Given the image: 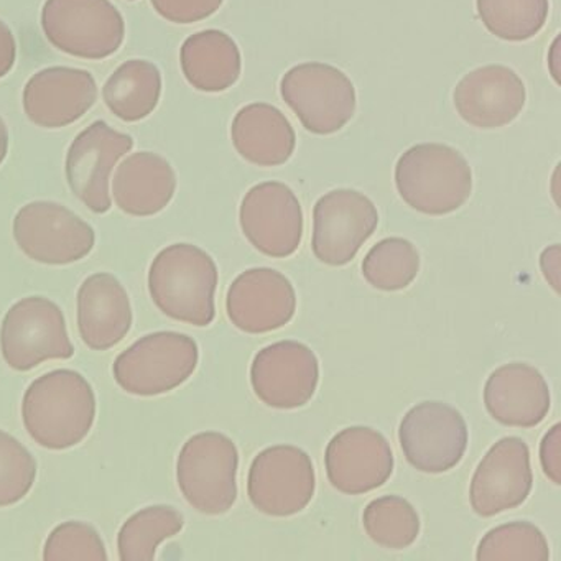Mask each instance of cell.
I'll use <instances>...</instances> for the list:
<instances>
[{
	"instance_id": "1",
	"label": "cell",
	"mask_w": 561,
	"mask_h": 561,
	"mask_svg": "<svg viewBox=\"0 0 561 561\" xmlns=\"http://www.w3.org/2000/svg\"><path fill=\"white\" fill-rule=\"evenodd\" d=\"M22 420L32 439L44 448H73L90 435L96 420L93 387L77 370H51L24 393Z\"/></svg>"
},
{
	"instance_id": "2",
	"label": "cell",
	"mask_w": 561,
	"mask_h": 561,
	"mask_svg": "<svg viewBox=\"0 0 561 561\" xmlns=\"http://www.w3.org/2000/svg\"><path fill=\"white\" fill-rule=\"evenodd\" d=\"M216 262L196 245H169L150 265V297L172 320L199 328L211 324L216 317Z\"/></svg>"
},
{
	"instance_id": "3",
	"label": "cell",
	"mask_w": 561,
	"mask_h": 561,
	"mask_svg": "<svg viewBox=\"0 0 561 561\" xmlns=\"http://www.w3.org/2000/svg\"><path fill=\"white\" fill-rule=\"evenodd\" d=\"M396 186L403 202L415 211L449 215L471 196V167L453 147L419 144L400 156Z\"/></svg>"
},
{
	"instance_id": "4",
	"label": "cell",
	"mask_w": 561,
	"mask_h": 561,
	"mask_svg": "<svg viewBox=\"0 0 561 561\" xmlns=\"http://www.w3.org/2000/svg\"><path fill=\"white\" fill-rule=\"evenodd\" d=\"M198 360V344L193 337L159 331L140 337L116 357L114 379L130 396H162L185 383Z\"/></svg>"
},
{
	"instance_id": "5",
	"label": "cell",
	"mask_w": 561,
	"mask_h": 561,
	"mask_svg": "<svg viewBox=\"0 0 561 561\" xmlns=\"http://www.w3.org/2000/svg\"><path fill=\"white\" fill-rule=\"evenodd\" d=\"M238 448L228 436L218 432L192 436L176 461L183 497L202 514H226L238 499Z\"/></svg>"
},
{
	"instance_id": "6",
	"label": "cell",
	"mask_w": 561,
	"mask_h": 561,
	"mask_svg": "<svg viewBox=\"0 0 561 561\" xmlns=\"http://www.w3.org/2000/svg\"><path fill=\"white\" fill-rule=\"evenodd\" d=\"M42 28L51 45L83 60H104L126 37L123 14L110 0H47Z\"/></svg>"
},
{
	"instance_id": "7",
	"label": "cell",
	"mask_w": 561,
	"mask_h": 561,
	"mask_svg": "<svg viewBox=\"0 0 561 561\" xmlns=\"http://www.w3.org/2000/svg\"><path fill=\"white\" fill-rule=\"evenodd\" d=\"M282 100L308 133L331 136L343 129L356 113L353 81L327 64H301L282 78Z\"/></svg>"
},
{
	"instance_id": "8",
	"label": "cell",
	"mask_w": 561,
	"mask_h": 561,
	"mask_svg": "<svg viewBox=\"0 0 561 561\" xmlns=\"http://www.w3.org/2000/svg\"><path fill=\"white\" fill-rule=\"evenodd\" d=\"M0 350L9 367L19 373L45 360L75 356L64 311L45 297L22 298L9 308L0 328Z\"/></svg>"
},
{
	"instance_id": "9",
	"label": "cell",
	"mask_w": 561,
	"mask_h": 561,
	"mask_svg": "<svg viewBox=\"0 0 561 561\" xmlns=\"http://www.w3.org/2000/svg\"><path fill=\"white\" fill-rule=\"evenodd\" d=\"M14 239L32 261L68 265L91 254L96 232L67 206L34 202L15 216Z\"/></svg>"
},
{
	"instance_id": "10",
	"label": "cell",
	"mask_w": 561,
	"mask_h": 561,
	"mask_svg": "<svg viewBox=\"0 0 561 561\" xmlns=\"http://www.w3.org/2000/svg\"><path fill=\"white\" fill-rule=\"evenodd\" d=\"M314 488L313 462L297 446L264 449L249 469V499L257 511L272 517H290L304 511L313 499Z\"/></svg>"
},
{
	"instance_id": "11",
	"label": "cell",
	"mask_w": 561,
	"mask_h": 561,
	"mask_svg": "<svg viewBox=\"0 0 561 561\" xmlns=\"http://www.w3.org/2000/svg\"><path fill=\"white\" fill-rule=\"evenodd\" d=\"M400 446L407 461L422 472L439 474L459 465L468 448V425L458 410L423 402L400 423Z\"/></svg>"
},
{
	"instance_id": "12",
	"label": "cell",
	"mask_w": 561,
	"mask_h": 561,
	"mask_svg": "<svg viewBox=\"0 0 561 561\" xmlns=\"http://www.w3.org/2000/svg\"><path fill=\"white\" fill-rule=\"evenodd\" d=\"M379 225L374 203L356 190H334L313 209V254L333 267L350 264Z\"/></svg>"
},
{
	"instance_id": "13",
	"label": "cell",
	"mask_w": 561,
	"mask_h": 561,
	"mask_svg": "<svg viewBox=\"0 0 561 561\" xmlns=\"http://www.w3.org/2000/svg\"><path fill=\"white\" fill-rule=\"evenodd\" d=\"M239 221L248 241L268 257H288L300 248L304 211L285 183L252 186L242 199Z\"/></svg>"
},
{
	"instance_id": "14",
	"label": "cell",
	"mask_w": 561,
	"mask_h": 561,
	"mask_svg": "<svg viewBox=\"0 0 561 561\" xmlns=\"http://www.w3.org/2000/svg\"><path fill=\"white\" fill-rule=\"evenodd\" d=\"M133 147V137L117 133L104 121L91 124L71 144L67 156L68 185L96 215L110 211L111 173Z\"/></svg>"
},
{
	"instance_id": "15",
	"label": "cell",
	"mask_w": 561,
	"mask_h": 561,
	"mask_svg": "<svg viewBox=\"0 0 561 561\" xmlns=\"http://www.w3.org/2000/svg\"><path fill=\"white\" fill-rule=\"evenodd\" d=\"M320 364L310 347L280 341L259 351L251 367L255 396L274 409L307 405L317 392Z\"/></svg>"
},
{
	"instance_id": "16",
	"label": "cell",
	"mask_w": 561,
	"mask_h": 561,
	"mask_svg": "<svg viewBox=\"0 0 561 561\" xmlns=\"http://www.w3.org/2000/svg\"><path fill=\"white\" fill-rule=\"evenodd\" d=\"M530 449L524 439L507 436L495 443L472 476L469 499L481 517L511 511L527 501L531 491Z\"/></svg>"
},
{
	"instance_id": "17",
	"label": "cell",
	"mask_w": 561,
	"mask_h": 561,
	"mask_svg": "<svg viewBox=\"0 0 561 561\" xmlns=\"http://www.w3.org/2000/svg\"><path fill=\"white\" fill-rule=\"evenodd\" d=\"M324 465L334 489L343 494H366L389 481L393 455L379 432L351 426L328 443Z\"/></svg>"
},
{
	"instance_id": "18",
	"label": "cell",
	"mask_w": 561,
	"mask_h": 561,
	"mask_svg": "<svg viewBox=\"0 0 561 561\" xmlns=\"http://www.w3.org/2000/svg\"><path fill=\"white\" fill-rule=\"evenodd\" d=\"M226 310L238 330L249 334L271 333L294 318L297 295L291 282L280 272L251 268L232 282Z\"/></svg>"
},
{
	"instance_id": "19",
	"label": "cell",
	"mask_w": 561,
	"mask_h": 561,
	"mask_svg": "<svg viewBox=\"0 0 561 561\" xmlns=\"http://www.w3.org/2000/svg\"><path fill=\"white\" fill-rule=\"evenodd\" d=\"M453 101L466 123L479 129H499L517 119L527 91L514 70L504 65H488L462 77Z\"/></svg>"
},
{
	"instance_id": "20",
	"label": "cell",
	"mask_w": 561,
	"mask_h": 561,
	"mask_svg": "<svg viewBox=\"0 0 561 561\" xmlns=\"http://www.w3.org/2000/svg\"><path fill=\"white\" fill-rule=\"evenodd\" d=\"M98 100L90 71L54 67L38 71L25 84L24 111L44 129H61L80 121Z\"/></svg>"
},
{
	"instance_id": "21",
	"label": "cell",
	"mask_w": 561,
	"mask_h": 561,
	"mask_svg": "<svg viewBox=\"0 0 561 561\" xmlns=\"http://www.w3.org/2000/svg\"><path fill=\"white\" fill-rule=\"evenodd\" d=\"M78 330L93 351L117 346L133 328V305L124 285L107 272L90 275L78 290Z\"/></svg>"
},
{
	"instance_id": "22",
	"label": "cell",
	"mask_w": 561,
	"mask_h": 561,
	"mask_svg": "<svg viewBox=\"0 0 561 561\" xmlns=\"http://www.w3.org/2000/svg\"><path fill=\"white\" fill-rule=\"evenodd\" d=\"M484 403L492 419L502 425L534 428L550 412V389L535 367L507 364L489 376Z\"/></svg>"
},
{
	"instance_id": "23",
	"label": "cell",
	"mask_w": 561,
	"mask_h": 561,
	"mask_svg": "<svg viewBox=\"0 0 561 561\" xmlns=\"http://www.w3.org/2000/svg\"><path fill=\"white\" fill-rule=\"evenodd\" d=\"M175 192V170L153 152H137L124 160L113 180L114 202L136 218L163 211Z\"/></svg>"
},
{
	"instance_id": "24",
	"label": "cell",
	"mask_w": 561,
	"mask_h": 561,
	"mask_svg": "<svg viewBox=\"0 0 561 561\" xmlns=\"http://www.w3.org/2000/svg\"><path fill=\"white\" fill-rule=\"evenodd\" d=\"M231 139L239 156L259 167L284 165L297 147L290 121L267 103L242 107L232 121Z\"/></svg>"
},
{
	"instance_id": "25",
	"label": "cell",
	"mask_w": 561,
	"mask_h": 561,
	"mask_svg": "<svg viewBox=\"0 0 561 561\" xmlns=\"http://www.w3.org/2000/svg\"><path fill=\"white\" fill-rule=\"evenodd\" d=\"M186 81L203 93H222L238 83L242 58L238 44L221 31H205L186 38L180 50Z\"/></svg>"
},
{
	"instance_id": "26",
	"label": "cell",
	"mask_w": 561,
	"mask_h": 561,
	"mask_svg": "<svg viewBox=\"0 0 561 561\" xmlns=\"http://www.w3.org/2000/svg\"><path fill=\"white\" fill-rule=\"evenodd\" d=\"M162 96V75L147 60L121 65L104 84L103 98L114 116L124 123H139L156 111Z\"/></svg>"
},
{
	"instance_id": "27",
	"label": "cell",
	"mask_w": 561,
	"mask_h": 561,
	"mask_svg": "<svg viewBox=\"0 0 561 561\" xmlns=\"http://www.w3.org/2000/svg\"><path fill=\"white\" fill-rule=\"evenodd\" d=\"M185 520L170 505H152L136 512L124 522L117 537V551L123 561L156 560L157 548L167 538L182 531Z\"/></svg>"
},
{
	"instance_id": "28",
	"label": "cell",
	"mask_w": 561,
	"mask_h": 561,
	"mask_svg": "<svg viewBox=\"0 0 561 561\" xmlns=\"http://www.w3.org/2000/svg\"><path fill=\"white\" fill-rule=\"evenodd\" d=\"M479 19L495 37L525 42L540 34L550 12L548 0H476Z\"/></svg>"
},
{
	"instance_id": "29",
	"label": "cell",
	"mask_w": 561,
	"mask_h": 561,
	"mask_svg": "<svg viewBox=\"0 0 561 561\" xmlns=\"http://www.w3.org/2000/svg\"><path fill=\"white\" fill-rule=\"evenodd\" d=\"M420 271V255L412 242L389 238L377 242L363 262V275L374 288L383 291L403 290Z\"/></svg>"
},
{
	"instance_id": "30",
	"label": "cell",
	"mask_w": 561,
	"mask_h": 561,
	"mask_svg": "<svg viewBox=\"0 0 561 561\" xmlns=\"http://www.w3.org/2000/svg\"><path fill=\"white\" fill-rule=\"evenodd\" d=\"M364 528L370 540L390 550L410 547L420 534V517L413 505L399 495H386L367 505Z\"/></svg>"
},
{
	"instance_id": "31",
	"label": "cell",
	"mask_w": 561,
	"mask_h": 561,
	"mask_svg": "<svg viewBox=\"0 0 561 561\" xmlns=\"http://www.w3.org/2000/svg\"><path fill=\"white\" fill-rule=\"evenodd\" d=\"M479 561H548L550 547L540 528L528 522H514L492 528L482 538Z\"/></svg>"
},
{
	"instance_id": "32",
	"label": "cell",
	"mask_w": 561,
	"mask_h": 561,
	"mask_svg": "<svg viewBox=\"0 0 561 561\" xmlns=\"http://www.w3.org/2000/svg\"><path fill=\"white\" fill-rule=\"evenodd\" d=\"M37 479V461L14 436L0 430V507L27 497Z\"/></svg>"
},
{
	"instance_id": "33",
	"label": "cell",
	"mask_w": 561,
	"mask_h": 561,
	"mask_svg": "<svg viewBox=\"0 0 561 561\" xmlns=\"http://www.w3.org/2000/svg\"><path fill=\"white\" fill-rule=\"evenodd\" d=\"M45 561H107V551L100 531L87 522H65L45 541Z\"/></svg>"
},
{
	"instance_id": "34",
	"label": "cell",
	"mask_w": 561,
	"mask_h": 561,
	"mask_svg": "<svg viewBox=\"0 0 561 561\" xmlns=\"http://www.w3.org/2000/svg\"><path fill=\"white\" fill-rule=\"evenodd\" d=\"M157 14L173 24H196L211 18L225 0H150Z\"/></svg>"
},
{
	"instance_id": "35",
	"label": "cell",
	"mask_w": 561,
	"mask_h": 561,
	"mask_svg": "<svg viewBox=\"0 0 561 561\" xmlns=\"http://www.w3.org/2000/svg\"><path fill=\"white\" fill-rule=\"evenodd\" d=\"M541 465L545 474L560 484V425H554L541 443Z\"/></svg>"
},
{
	"instance_id": "36",
	"label": "cell",
	"mask_w": 561,
	"mask_h": 561,
	"mask_svg": "<svg viewBox=\"0 0 561 561\" xmlns=\"http://www.w3.org/2000/svg\"><path fill=\"white\" fill-rule=\"evenodd\" d=\"M18 60V44L8 24L0 21V78L8 77Z\"/></svg>"
},
{
	"instance_id": "37",
	"label": "cell",
	"mask_w": 561,
	"mask_h": 561,
	"mask_svg": "<svg viewBox=\"0 0 561 561\" xmlns=\"http://www.w3.org/2000/svg\"><path fill=\"white\" fill-rule=\"evenodd\" d=\"M9 150V130L8 126H5L4 121L0 117V165L4 162L5 157H8Z\"/></svg>"
},
{
	"instance_id": "38",
	"label": "cell",
	"mask_w": 561,
	"mask_h": 561,
	"mask_svg": "<svg viewBox=\"0 0 561 561\" xmlns=\"http://www.w3.org/2000/svg\"><path fill=\"white\" fill-rule=\"evenodd\" d=\"M130 2H134V0H130Z\"/></svg>"
}]
</instances>
